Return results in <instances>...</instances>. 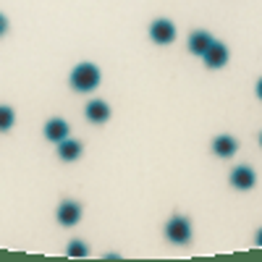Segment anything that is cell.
I'll list each match as a JSON object with an SVG mask.
<instances>
[{
  "instance_id": "cell-1",
  "label": "cell",
  "mask_w": 262,
  "mask_h": 262,
  "mask_svg": "<svg viewBox=\"0 0 262 262\" xmlns=\"http://www.w3.org/2000/svg\"><path fill=\"white\" fill-rule=\"evenodd\" d=\"M97 84H100V69L95 63H79L76 69L71 71V86L76 92L97 90Z\"/></svg>"
},
{
  "instance_id": "cell-8",
  "label": "cell",
  "mask_w": 262,
  "mask_h": 262,
  "mask_svg": "<svg viewBox=\"0 0 262 262\" xmlns=\"http://www.w3.org/2000/svg\"><path fill=\"white\" fill-rule=\"evenodd\" d=\"M86 118H90L92 123H105L107 118H111V105L102 102V100H92L90 105H86Z\"/></svg>"
},
{
  "instance_id": "cell-9",
  "label": "cell",
  "mask_w": 262,
  "mask_h": 262,
  "mask_svg": "<svg viewBox=\"0 0 262 262\" xmlns=\"http://www.w3.org/2000/svg\"><path fill=\"white\" fill-rule=\"evenodd\" d=\"M236 149H238V142L233 137H228V134H221V137L212 139V152L221 155V158H231Z\"/></svg>"
},
{
  "instance_id": "cell-3",
  "label": "cell",
  "mask_w": 262,
  "mask_h": 262,
  "mask_svg": "<svg viewBox=\"0 0 262 262\" xmlns=\"http://www.w3.org/2000/svg\"><path fill=\"white\" fill-rule=\"evenodd\" d=\"M149 37L155 39L158 45H170V42L176 39V27H173L168 18H158V21H152V27H149Z\"/></svg>"
},
{
  "instance_id": "cell-17",
  "label": "cell",
  "mask_w": 262,
  "mask_h": 262,
  "mask_svg": "<svg viewBox=\"0 0 262 262\" xmlns=\"http://www.w3.org/2000/svg\"><path fill=\"white\" fill-rule=\"evenodd\" d=\"M259 144H262V134H259Z\"/></svg>"
},
{
  "instance_id": "cell-10",
  "label": "cell",
  "mask_w": 262,
  "mask_h": 262,
  "mask_svg": "<svg viewBox=\"0 0 262 262\" xmlns=\"http://www.w3.org/2000/svg\"><path fill=\"white\" fill-rule=\"evenodd\" d=\"M79 155H81V142L69 139V137H66L63 142H58V158L60 160H76Z\"/></svg>"
},
{
  "instance_id": "cell-13",
  "label": "cell",
  "mask_w": 262,
  "mask_h": 262,
  "mask_svg": "<svg viewBox=\"0 0 262 262\" xmlns=\"http://www.w3.org/2000/svg\"><path fill=\"white\" fill-rule=\"evenodd\" d=\"M86 252L90 249H86L84 242H71L69 244V257H86Z\"/></svg>"
},
{
  "instance_id": "cell-2",
  "label": "cell",
  "mask_w": 262,
  "mask_h": 262,
  "mask_svg": "<svg viewBox=\"0 0 262 262\" xmlns=\"http://www.w3.org/2000/svg\"><path fill=\"white\" fill-rule=\"evenodd\" d=\"M165 236H168V242H173V244H186L191 238V223L186 221V217H181V215L170 217L168 226H165Z\"/></svg>"
},
{
  "instance_id": "cell-7",
  "label": "cell",
  "mask_w": 262,
  "mask_h": 262,
  "mask_svg": "<svg viewBox=\"0 0 262 262\" xmlns=\"http://www.w3.org/2000/svg\"><path fill=\"white\" fill-rule=\"evenodd\" d=\"M69 131H71V128H69V123H66L63 118H53V121L45 123V137H48L50 142H55V144L69 137Z\"/></svg>"
},
{
  "instance_id": "cell-11",
  "label": "cell",
  "mask_w": 262,
  "mask_h": 262,
  "mask_svg": "<svg viewBox=\"0 0 262 262\" xmlns=\"http://www.w3.org/2000/svg\"><path fill=\"white\" fill-rule=\"evenodd\" d=\"M210 45H212V37H210L207 32H191V37H189V50H191L194 55H202Z\"/></svg>"
},
{
  "instance_id": "cell-6",
  "label": "cell",
  "mask_w": 262,
  "mask_h": 262,
  "mask_svg": "<svg viewBox=\"0 0 262 262\" xmlns=\"http://www.w3.org/2000/svg\"><path fill=\"white\" fill-rule=\"evenodd\" d=\"M254 170L249 168V165H238V168H233L231 170V186H236V189H242V191H247V189H252L254 186Z\"/></svg>"
},
{
  "instance_id": "cell-14",
  "label": "cell",
  "mask_w": 262,
  "mask_h": 262,
  "mask_svg": "<svg viewBox=\"0 0 262 262\" xmlns=\"http://www.w3.org/2000/svg\"><path fill=\"white\" fill-rule=\"evenodd\" d=\"M6 29H8V18H6L3 13H0V37L6 34Z\"/></svg>"
},
{
  "instance_id": "cell-5",
  "label": "cell",
  "mask_w": 262,
  "mask_h": 262,
  "mask_svg": "<svg viewBox=\"0 0 262 262\" xmlns=\"http://www.w3.org/2000/svg\"><path fill=\"white\" fill-rule=\"evenodd\" d=\"M81 221V205L74 200H66L58 207V223L60 226H76Z\"/></svg>"
},
{
  "instance_id": "cell-16",
  "label": "cell",
  "mask_w": 262,
  "mask_h": 262,
  "mask_svg": "<svg viewBox=\"0 0 262 262\" xmlns=\"http://www.w3.org/2000/svg\"><path fill=\"white\" fill-rule=\"evenodd\" d=\"M257 97H259V100H262V79H259V81H257Z\"/></svg>"
},
{
  "instance_id": "cell-15",
  "label": "cell",
  "mask_w": 262,
  "mask_h": 262,
  "mask_svg": "<svg viewBox=\"0 0 262 262\" xmlns=\"http://www.w3.org/2000/svg\"><path fill=\"white\" fill-rule=\"evenodd\" d=\"M254 244H257V247H262V228H259V231H257V236H254Z\"/></svg>"
},
{
  "instance_id": "cell-4",
  "label": "cell",
  "mask_w": 262,
  "mask_h": 262,
  "mask_svg": "<svg viewBox=\"0 0 262 262\" xmlns=\"http://www.w3.org/2000/svg\"><path fill=\"white\" fill-rule=\"evenodd\" d=\"M202 60H205L207 69H223L228 63V48L223 42H212V45L202 53Z\"/></svg>"
},
{
  "instance_id": "cell-12",
  "label": "cell",
  "mask_w": 262,
  "mask_h": 262,
  "mask_svg": "<svg viewBox=\"0 0 262 262\" xmlns=\"http://www.w3.org/2000/svg\"><path fill=\"white\" fill-rule=\"evenodd\" d=\"M13 123H16V113H13V107L0 105V131H8Z\"/></svg>"
}]
</instances>
